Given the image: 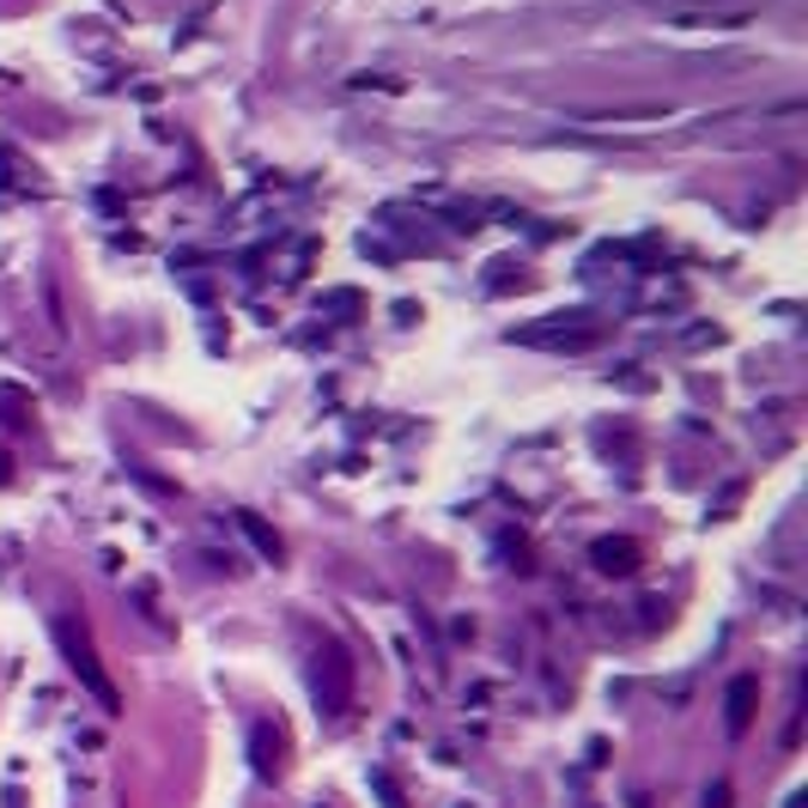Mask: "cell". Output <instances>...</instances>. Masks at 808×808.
<instances>
[{
	"label": "cell",
	"mask_w": 808,
	"mask_h": 808,
	"mask_svg": "<svg viewBox=\"0 0 808 808\" xmlns=\"http://www.w3.org/2000/svg\"><path fill=\"white\" fill-rule=\"evenodd\" d=\"M243 529H250V541L262 547V559H280V536H273V529H262L256 517H243Z\"/></svg>",
	"instance_id": "6"
},
{
	"label": "cell",
	"mask_w": 808,
	"mask_h": 808,
	"mask_svg": "<svg viewBox=\"0 0 808 808\" xmlns=\"http://www.w3.org/2000/svg\"><path fill=\"white\" fill-rule=\"evenodd\" d=\"M638 566V547L632 541H596V571H608V578H627Z\"/></svg>",
	"instance_id": "4"
},
{
	"label": "cell",
	"mask_w": 808,
	"mask_h": 808,
	"mask_svg": "<svg viewBox=\"0 0 808 808\" xmlns=\"http://www.w3.org/2000/svg\"><path fill=\"white\" fill-rule=\"evenodd\" d=\"M754 706H760V675H736V681H729V699H724V724H729V736H748Z\"/></svg>",
	"instance_id": "3"
},
{
	"label": "cell",
	"mask_w": 808,
	"mask_h": 808,
	"mask_svg": "<svg viewBox=\"0 0 808 808\" xmlns=\"http://www.w3.org/2000/svg\"><path fill=\"white\" fill-rule=\"evenodd\" d=\"M250 754H256V778H273V772H280V760H273V754H280V741H273V729H268V724H256Z\"/></svg>",
	"instance_id": "5"
},
{
	"label": "cell",
	"mask_w": 808,
	"mask_h": 808,
	"mask_svg": "<svg viewBox=\"0 0 808 808\" xmlns=\"http://www.w3.org/2000/svg\"><path fill=\"white\" fill-rule=\"evenodd\" d=\"M317 808H322V802H317Z\"/></svg>",
	"instance_id": "8"
},
{
	"label": "cell",
	"mask_w": 808,
	"mask_h": 808,
	"mask_svg": "<svg viewBox=\"0 0 808 808\" xmlns=\"http://www.w3.org/2000/svg\"><path fill=\"white\" fill-rule=\"evenodd\" d=\"M706 808H729V785H711L706 790Z\"/></svg>",
	"instance_id": "7"
},
{
	"label": "cell",
	"mask_w": 808,
	"mask_h": 808,
	"mask_svg": "<svg viewBox=\"0 0 808 808\" xmlns=\"http://www.w3.org/2000/svg\"><path fill=\"white\" fill-rule=\"evenodd\" d=\"M317 706L329 718H341L353 706V662L341 657V645H322L317 650Z\"/></svg>",
	"instance_id": "2"
},
{
	"label": "cell",
	"mask_w": 808,
	"mask_h": 808,
	"mask_svg": "<svg viewBox=\"0 0 808 808\" xmlns=\"http://www.w3.org/2000/svg\"><path fill=\"white\" fill-rule=\"evenodd\" d=\"M56 645H61V657H68V669H73V675H80V681L91 687V699H98V706L116 718V711H122V694H116V681L98 669V657H91L86 632L73 627V620H61V627H56Z\"/></svg>",
	"instance_id": "1"
}]
</instances>
